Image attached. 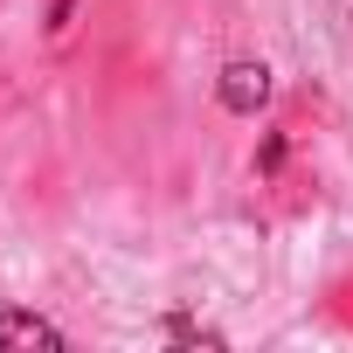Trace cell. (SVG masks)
<instances>
[{"label":"cell","mask_w":353,"mask_h":353,"mask_svg":"<svg viewBox=\"0 0 353 353\" xmlns=\"http://www.w3.org/2000/svg\"><path fill=\"white\" fill-rule=\"evenodd\" d=\"M263 97H270V70L263 63H229L222 70V104L229 111H263Z\"/></svg>","instance_id":"cell-1"},{"label":"cell","mask_w":353,"mask_h":353,"mask_svg":"<svg viewBox=\"0 0 353 353\" xmlns=\"http://www.w3.org/2000/svg\"><path fill=\"white\" fill-rule=\"evenodd\" d=\"M0 346H63V332L49 319H28V312H8L0 319Z\"/></svg>","instance_id":"cell-2"}]
</instances>
